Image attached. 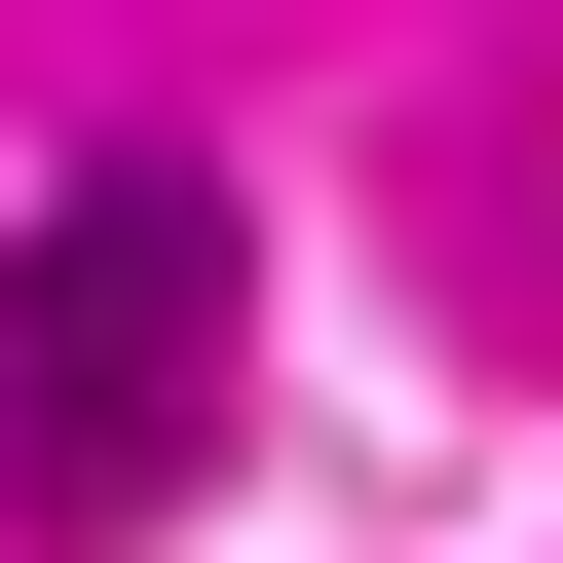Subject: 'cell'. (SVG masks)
Segmentation results:
<instances>
[{"instance_id":"cell-1","label":"cell","mask_w":563,"mask_h":563,"mask_svg":"<svg viewBox=\"0 0 563 563\" xmlns=\"http://www.w3.org/2000/svg\"><path fill=\"white\" fill-rule=\"evenodd\" d=\"M225 376H263V188L225 151H76L0 225V488L38 526H188L225 488Z\"/></svg>"}]
</instances>
